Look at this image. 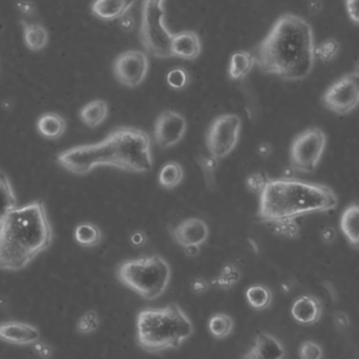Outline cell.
Listing matches in <instances>:
<instances>
[{
    "instance_id": "6da1fadb",
    "label": "cell",
    "mask_w": 359,
    "mask_h": 359,
    "mask_svg": "<svg viewBox=\"0 0 359 359\" xmlns=\"http://www.w3.org/2000/svg\"><path fill=\"white\" fill-rule=\"evenodd\" d=\"M314 35L311 25L299 15H280L263 40L251 50L263 73L287 81L306 79L313 69Z\"/></svg>"
},
{
    "instance_id": "7a4b0ae2",
    "label": "cell",
    "mask_w": 359,
    "mask_h": 359,
    "mask_svg": "<svg viewBox=\"0 0 359 359\" xmlns=\"http://www.w3.org/2000/svg\"><path fill=\"white\" fill-rule=\"evenodd\" d=\"M56 160L59 165L77 176L90 174L100 166L145 174L154 165L151 137L135 128H115L99 142L61 151Z\"/></svg>"
},
{
    "instance_id": "3957f363",
    "label": "cell",
    "mask_w": 359,
    "mask_h": 359,
    "mask_svg": "<svg viewBox=\"0 0 359 359\" xmlns=\"http://www.w3.org/2000/svg\"><path fill=\"white\" fill-rule=\"evenodd\" d=\"M53 240L54 231L43 201L16 207L0 222V270L25 269L52 246Z\"/></svg>"
},
{
    "instance_id": "277c9868",
    "label": "cell",
    "mask_w": 359,
    "mask_h": 359,
    "mask_svg": "<svg viewBox=\"0 0 359 359\" xmlns=\"http://www.w3.org/2000/svg\"><path fill=\"white\" fill-rule=\"evenodd\" d=\"M337 204L339 198L334 190L324 184L288 177L269 179L259 194L257 219L271 225L312 213L327 212L337 208Z\"/></svg>"
},
{
    "instance_id": "5b68a950",
    "label": "cell",
    "mask_w": 359,
    "mask_h": 359,
    "mask_svg": "<svg viewBox=\"0 0 359 359\" xmlns=\"http://www.w3.org/2000/svg\"><path fill=\"white\" fill-rule=\"evenodd\" d=\"M137 343L147 353L176 350L194 334V325L177 304L147 308L137 316Z\"/></svg>"
},
{
    "instance_id": "8992f818",
    "label": "cell",
    "mask_w": 359,
    "mask_h": 359,
    "mask_svg": "<svg viewBox=\"0 0 359 359\" xmlns=\"http://www.w3.org/2000/svg\"><path fill=\"white\" fill-rule=\"evenodd\" d=\"M118 280L124 286L147 301L159 299L172 280L170 264L159 255L128 259L116 270Z\"/></svg>"
},
{
    "instance_id": "52a82bcc",
    "label": "cell",
    "mask_w": 359,
    "mask_h": 359,
    "mask_svg": "<svg viewBox=\"0 0 359 359\" xmlns=\"http://www.w3.org/2000/svg\"><path fill=\"white\" fill-rule=\"evenodd\" d=\"M164 0H144L141 17L140 39L143 48L151 56L172 58L170 42L172 35L165 25Z\"/></svg>"
},
{
    "instance_id": "ba28073f",
    "label": "cell",
    "mask_w": 359,
    "mask_h": 359,
    "mask_svg": "<svg viewBox=\"0 0 359 359\" xmlns=\"http://www.w3.org/2000/svg\"><path fill=\"white\" fill-rule=\"evenodd\" d=\"M326 145V134L320 128H309L297 135L290 147V168L305 174L316 172Z\"/></svg>"
},
{
    "instance_id": "9c48e42d",
    "label": "cell",
    "mask_w": 359,
    "mask_h": 359,
    "mask_svg": "<svg viewBox=\"0 0 359 359\" xmlns=\"http://www.w3.org/2000/svg\"><path fill=\"white\" fill-rule=\"evenodd\" d=\"M242 120L236 114H224L212 120L206 134L209 155L217 160L228 157L240 139Z\"/></svg>"
},
{
    "instance_id": "30bf717a",
    "label": "cell",
    "mask_w": 359,
    "mask_h": 359,
    "mask_svg": "<svg viewBox=\"0 0 359 359\" xmlns=\"http://www.w3.org/2000/svg\"><path fill=\"white\" fill-rule=\"evenodd\" d=\"M322 103L337 115H348L359 104V75L346 74L333 82L322 97Z\"/></svg>"
},
{
    "instance_id": "8fae6325",
    "label": "cell",
    "mask_w": 359,
    "mask_h": 359,
    "mask_svg": "<svg viewBox=\"0 0 359 359\" xmlns=\"http://www.w3.org/2000/svg\"><path fill=\"white\" fill-rule=\"evenodd\" d=\"M149 69V58L142 50H126L114 60V76L126 88H134L142 84L147 79Z\"/></svg>"
},
{
    "instance_id": "7c38bea8",
    "label": "cell",
    "mask_w": 359,
    "mask_h": 359,
    "mask_svg": "<svg viewBox=\"0 0 359 359\" xmlns=\"http://www.w3.org/2000/svg\"><path fill=\"white\" fill-rule=\"evenodd\" d=\"M187 132V121L176 111H164L158 116L154 128V138L161 149L176 147Z\"/></svg>"
},
{
    "instance_id": "4fadbf2b",
    "label": "cell",
    "mask_w": 359,
    "mask_h": 359,
    "mask_svg": "<svg viewBox=\"0 0 359 359\" xmlns=\"http://www.w3.org/2000/svg\"><path fill=\"white\" fill-rule=\"evenodd\" d=\"M170 236L175 242L183 249L188 247H201L207 242L209 236V228L204 219L198 217H189L183 219L177 226L168 227Z\"/></svg>"
},
{
    "instance_id": "5bb4252c",
    "label": "cell",
    "mask_w": 359,
    "mask_h": 359,
    "mask_svg": "<svg viewBox=\"0 0 359 359\" xmlns=\"http://www.w3.org/2000/svg\"><path fill=\"white\" fill-rule=\"evenodd\" d=\"M40 331L27 323L8 320L0 323V341L10 345L33 346L39 341Z\"/></svg>"
},
{
    "instance_id": "9a60e30c",
    "label": "cell",
    "mask_w": 359,
    "mask_h": 359,
    "mask_svg": "<svg viewBox=\"0 0 359 359\" xmlns=\"http://www.w3.org/2000/svg\"><path fill=\"white\" fill-rule=\"evenodd\" d=\"M322 314V302L312 295L297 297L291 307V316L295 322L306 326H311L320 322Z\"/></svg>"
},
{
    "instance_id": "2e32d148",
    "label": "cell",
    "mask_w": 359,
    "mask_h": 359,
    "mask_svg": "<svg viewBox=\"0 0 359 359\" xmlns=\"http://www.w3.org/2000/svg\"><path fill=\"white\" fill-rule=\"evenodd\" d=\"M285 349L282 344L267 333H259L250 349L241 359H283Z\"/></svg>"
},
{
    "instance_id": "e0dca14e",
    "label": "cell",
    "mask_w": 359,
    "mask_h": 359,
    "mask_svg": "<svg viewBox=\"0 0 359 359\" xmlns=\"http://www.w3.org/2000/svg\"><path fill=\"white\" fill-rule=\"evenodd\" d=\"M202 43L198 34L194 31H182L174 34L170 42L172 57L191 61L200 56Z\"/></svg>"
},
{
    "instance_id": "ac0fdd59",
    "label": "cell",
    "mask_w": 359,
    "mask_h": 359,
    "mask_svg": "<svg viewBox=\"0 0 359 359\" xmlns=\"http://www.w3.org/2000/svg\"><path fill=\"white\" fill-rule=\"evenodd\" d=\"M135 2L136 0H94L90 11L101 20H116L126 15Z\"/></svg>"
},
{
    "instance_id": "d6986e66",
    "label": "cell",
    "mask_w": 359,
    "mask_h": 359,
    "mask_svg": "<svg viewBox=\"0 0 359 359\" xmlns=\"http://www.w3.org/2000/svg\"><path fill=\"white\" fill-rule=\"evenodd\" d=\"M339 226L350 246L359 249V203L349 205L343 211Z\"/></svg>"
},
{
    "instance_id": "ffe728a7",
    "label": "cell",
    "mask_w": 359,
    "mask_h": 359,
    "mask_svg": "<svg viewBox=\"0 0 359 359\" xmlns=\"http://www.w3.org/2000/svg\"><path fill=\"white\" fill-rule=\"evenodd\" d=\"M39 135L50 140H56L63 136L67 130V121L57 113H44L37 120Z\"/></svg>"
},
{
    "instance_id": "44dd1931",
    "label": "cell",
    "mask_w": 359,
    "mask_h": 359,
    "mask_svg": "<svg viewBox=\"0 0 359 359\" xmlns=\"http://www.w3.org/2000/svg\"><path fill=\"white\" fill-rule=\"evenodd\" d=\"M20 25L25 44L29 50L39 52L48 46V33L43 25L29 23L25 20H20Z\"/></svg>"
},
{
    "instance_id": "7402d4cb",
    "label": "cell",
    "mask_w": 359,
    "mask_h": 359,
    "mask_svg": "<svg viewBox=\"0 0 359 359\" xmlns=\"http://www.w3.org/2000/svg\"><path fill=\"white\" fill-rule=\"evenodd\" d=\"M109 116V105L104 100H94L86 103L79 111L82 123L88 128H96L107 120Z\"/></svg>"
},
{
    "instance_id": "603a6c76",
    "label": "cell",
    "mask_w": 359,
    "mask_h": 359,
    "mask_svg": "<svg viewBox=\"0 0 359 359\" xmlns=\"http://www.w3.org/2000/svg\"><path fill=\"white\" fill-rule=\"evenodd\" d=\"M255 65V57L251 52L240 50L230 58L228 76L232 80H242L247 77Z\"/></svg>"
},
{
    "instance_id": "cb8c5ba5",
    "label": "cell",
    "mask_w": 359,
    "mask_h": 359,
    "mask_svg": "<svg viewBox=\"0 0 359 359\" xmlns=\"http://www.w3.org/2000/svg\"><path fill=\"white\" fill-rule=\"evenodd\" d=\"M74 238L80 246L93 248V247L98 246L102 242L103 234L96 224L83 222L75 228Z\"/></svg>"
},
{
    "instance_id": "d4e9b609",
    "label": "cell",
    "mask_w": 359,
    "mask_h": 359,
    "mask_svg": "<svg viewBox=\"0 0 359 359\" xmlns=\"http://www.w3.org/2000/svg\"><path fill=\"white\" fill-rule=\"evenodd\" d=\"M17 206L16 194L8 177L0 172V222Z\"/></svg>"
},
{
    "instance_id": "484cf974",
    "label": "cell",
    "mask_w": 359,
    "mask_h": 359,
    "mask_svg": "<svg viewBox=\"0 0 359 359\" xmlns=\"http://www.w3.org/2000/svg\"><path fill=\"white\" fill-rule=\"evenodd\" d=\"M245 297H246L250 307L257 311L269 308L272 303V299H273L271 290L265 285L261 284L252 285L249 287L245 293Z\"/></svg>"
},
{
    "instance_id": "4316f807",
    "label": "cell",
    "mask_w": 359,
    "mask_h": 359,
    "mask_svg": "<svg viewBox=\"0 0 359 359\" xmlns=\"http://www.w3.org/2000/svg\"><path fill=\"white\" fill-rule=\"evenodd\" d=\"M184 178V170L181 164L176 161L168 162L159 172L160 185L165 189H174L182 183Z\"/></svg>"
},
{
    "instance_id": "83f0119b",
    "label": "cell",
    "mask_w": 359,
    "mask_h": 359,
    "mask_svg": "<svg viewBox=\"0 0 359 359\" xmlns=\"http://www.w3.org/2000/svg\"><path fill=\"white\" fill-rule=\"evenodd\" d=\"M234 323L231 316L225 313H217L211 316L208 322L209 333L217 339H224L231 334Z\"/></svg>"
},
{
    "instance_id": "f1b7e54d",
    "label": "cell",
    "mask_w": 359,
    "mask_h": 359,
    "mask_svg": "<svg viewBox=\"0 0 359 359\" xmlns=\"http://www.w3.org/2000/svg\"><path fill=\"white\" fill-rule=\"evenodd\" d=\"M196 161L198 168L202 170L205 185L209 190H215L217 187L215 172H217V168H219V160L212 157V156L208 155L198 156Z\"/></svg>"
},
{
    "instance_id": "f546056e",
    "label": "cell",
    "mask_w": 359,
    "mask_h": 359,
    "mask_svg": "<svg viewBox=\"0 0 359 359\" xmlns=\"http://www.w3.org/2000/svg\"><path fill=\"white\" fill-rule=\"evenodd\" d=\"M241 280V272L233 264H226L222 268L221 273L212 280V285L223 289L230 290L233 288Z\"/></svg>"
},
{
    "instance_id": "4dcf8cb0",
    "label": "cell",
    "mask_w": 359,
    "mask_h": 359,
    "mask_svg": "<svg viewBox=\"0 0 359 359\" xmlns=\"http://www.w3.org/2000/svg\"><path fill=\"white\" fill-rule=\"evenodd\" d=\"M339 50V41L333 39V38H329V39L320 42L318 46H316V48H314V56H316V59H318V60L323 61V62H329V61H332L337 56Z\"/></svg>"
},
{
    "instance_id": "1f68e13d",
    "label": "cell",
    "mask_w": 359,
    "mask_h": 359,
    "mask_svg": "<svg viewBox=\"0 0 359 359\" xmlns=\"http://www.w3.org/2000/svg\"><path fill=\"white\" fill-rule=\"evenodd\" d=\"M99 326H100V320H99L98 313L94 310H90L78 320L76 330L80 334L88 335L96 332Z\"/></svg>"
},
{
    "instance_id": "d6a6232c",
    "label": "cell",
    "mask_w": 359,
    "mask_h": 359,
    "mask_svg": "<svg viewBox=\"0 0 359 359\" xmlns=\"http://www.w3.org/2000/svg\"><path fill=\"white\" fill-rule=\"evenodd\" d=\"M268 226L276 236H286V238H292V240L299 238V234H301V227H299L297 219L278 222V223H273Z\"/></svg>"
},
{
    "instance_id": "836d02e7",
    "label": "cell",
    "mask_w": 359,
    "mask_h": 359,
    "mask_svg": "<svg viewBox=\"0 0 359 359\" xmlns=\"http://www.w3.org/2000/svg\"><path fill=\"white\" fill-rule=\"evenodd\" d=\"M190 77L187 69L182 67H174L166 76V82L172 90H182L189 84Z\"/></svg>"
},
{
    "instance_id": "e575fe53",
    "label": "cell",
    "mask_w": 359,
    "mask_h": 359,
    "mask_svg": "<svg viewBox=\"0 0 359 359\" xmlns=\"http://www.w3.org/2000/svg\"><path fill=\"white\" fill-rule=\"evenodd\" d=\"M269 179V177L265 172H253V174L247 176V188H248L249 191L259 196L263 192V190L265 189Z\"/></svg>"
},
{
    "instance_id": "d590c367",
    "label": "cell",
    "mask_w": 359,
    "mask_h": 359,
    "mask_svg": "<svg viewBox=\"0 0 359 359\" xmlns=\"http://www.w3.org/2000/svg\"><path fill=\"white\" fill-rule=\"evenodd\" d=\"M299 354L301 359H322L323 349L316 341H308L302 344Z\"/></svg>"
},
{
    "instance_id": "8d00e7d4",
    "label": "cell",
    "mask_w": 359,
    "mask_h": 359,
    "mask_svg": "<svg viewBox=\"0 0 359 359\" xmlns=\"http://www.w3.org/2000/svg\"><path fill=\"white\" fill-rule=\"evenodd\" d=\"M345 4L350 20L359 25V0H345Z\"/></svg>"
},
{
    "instance_id": "74e56055",
    "label": "cell",
    "mask_w": 359,
    "mask_h": 359,
    "mask_svg": "<svg viewBox=\"0 0 359 359\" xmlns=\"http://www.w3.org/2000/svg\"><path fill=\"white\" fill-rule=\"evenodd\" d=\"M33 350L40 358L50 359L52 358V348L48 344L43 343V341H37V343L34 344Z\"/></svg>"
},
{
    "instance_id": "f35d334b",
    "label": "cell",
    "mask_w": 359,
    "mask_h": 359,
    "mask_svg": "<svg viewBox=\"0 0 359 359\" xmlns=\"http://www.w3.org/2000/svg\"><path fill=\"white\" fill-rule=\"evenodd\" d=\"M209 283L206 280L202 278H196L190 283V287H191L192 292L196 294H203L206 292L209 289Z\"/></svg>"
},
{
    "instance_id": "ab89813d",
    "label": "cell",
    "mask_w": 359,
    "mask_h": 359,
    "mask_svg": "<svg viewBox=\"0 0 359 359\" xmlns=\"http://www.w3.org/2000/svg\"><path fill=\"white\" fill-rule=\"evenodd\" d=\"M16 6L17 8L20 11L21 14L27 15V16H32V15L35 14V4L29 0H18L16 2Z\"/></svg>"
},
{
    "instance_id": "60d3db41",
    "label": "cell",
    "mask_w": 359,
    "mask_h": 359,
    "mask_svg": "<svg viewBox=\"0 0 359 359\" xmlns=\"http://www.w3.org/2000/svg\"><path fill=\"white\" fill-rule=\"evenodd\" d=\"M320 238L325 244H332L337 238V231H335L334 228L330 227V226L325 227L320 232Z\"/></svg>"
},
{
    "instance_id": "b9f144b4",
    "label": "cell",
    "mask_w": 359,
    "mask_h": 359,
    "mask_svg": "<svg viewBox=\"0 0 359 359\" xmlns=\"http://www.w3.org/2000/svg\"><path fill=\"white\" fill-rule=\"evenodd\" d=\"M130 243L134 246H142L147 243V236L144 232L136 231L130 236Z\"/></svg>"
},
{
    "instance_id": "7bdbcfd3",
    "label": "cell",
    "mask_w": 359,
    "mask_h": 359,
    "mask_svg": "<svg viewBox=\"0 0 359 359\" xmlns=\"http://www.w3.org/2000/svg\"><path fill=\"white\" fill-rule=\"evenodd\" d=\"M334 320L335 324L341 327V328H346V327L350 325L349 318H348L347 314L344 313V312H337V313H335Z\"/></svg>"
},
{
    "instance_id": "ee69618b",
    "label": "cell",
    "mask_w": 359,
    "mask_h": 359,
    "mask_svg": "<svg viewBox=\"0 0 359 359\" xmlns=\"http://www.w3.org/2000/svg\"><path fill=\"white\" fill-rule=\"evenodd\" d=\"M120 27L124 29V31H132L135 27V21L133 17L124 15L122 18H120Z\"/></svg>"
},
{
    "instance_id": "f6af8a7d",
    "label": "cell",
    "mask_w": 359,
    "mask_h": 359,
    "mask_svg": "<svg viewBox=\"0 0 359 359\" xmlns=\"http://www.w3.org/2000/svg\"><path fill=\"white\" fill-rule=\"evenodd\" d=\"M323 286H324L325 288H326V290L328 291L329 295H330L331 299H332L333 303H337V293L334 285H333L332 283L328 282V280H327V282L323 283Z\"/></svg>"
},
{
    "instance_id": "bcb514c9",
    "label": "cell",
    "mask_w": 359,
    "mask_h": 359,
    "mask_svg": "<svg viewBox=\"0 0 359 359\" xmlns=\"http://www.w3.org/2000/svg\"><path fill=\"white\" fill-rule=\"evenodd\" d=\"M271 153L272 147L269 143H262V144H259V147H257V154H259L261 157H268V156H270V154Z\"/></svg>"
},
{
    "instance_id": "7dc6e473",
    "label": "cell",
    "mask_w": 359,
    "mask_h": 359,
    "mask_svg": "<svg viewBox=\"0 0 359 359\" xmlns=\"http://www.w3.org/2000/svg\"><path fill=\"white\" fill-rule=\"evenodd\" d=\"M309 12L311 14L316 15L322 11L323 2L320 0H310L309 2Z\"/></svg>"
},
{
    "instance_id": "c3c4849f",
    "label": "cell",
    "mask_w": 359,
    "mask_h": 359,
    "mask_svg": "<svg viewBox=\"0 0 359 359\" xmlns=\"http://www.w3.org/2000/svg\"><path fill=\"white\" fill-rule=\"evenodd\" d=\"M184 251H185L186 255H188V257H196V255L200 252V247H188V248L184 249Z\"/></svg>"
},
{
    "instance_id": "681fc988",
    "label": "cell",
    "mask_w": 359,
    "mask_h": 359,
    "mask_svg": "<svg viewBox=\"0 0 359 359\" xmlns=\"http://www.w3.org/2000/svg\"><path fill=\"white\" fill-rule=\"evenodd\" d=\"M354 73L359 75V59L356 61L355 65H354Z\"/></svg>"
}]
</instances>
